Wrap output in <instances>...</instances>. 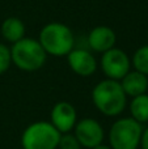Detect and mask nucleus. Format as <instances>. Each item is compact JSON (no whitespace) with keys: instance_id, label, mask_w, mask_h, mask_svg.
Returning <instances> with one entry per match:
<instances>
[{"instance_id":"1","label":"nucleus","mask_w":148,"mask_h":149,"mask_svg":"<svg viewBox=\"0 0 148 149\" xmlns=\"http://www.w3.org/2000/svg\"><path fill=\"white\" fill-rule=\"evenodd\" d=\"M92 102L94 107L105 116H118L127 106V95L125 94L119 81L105 79L97 82L92 89Z\"/></svg>"},{"instance_id":"2","label":"nucleus","mask_w":148,"mask_h":149,"mask_svg":"<svg viewBox=\"0 0 148 149\" xmlns=\"http://www.w3.org/2000/svg\"><path fill=\"white\" fill-rule=\"evenodd\" d=\"M38 42L45 52L52 56H67L75 49V36L67 25L62 22H50L41 29Z\"/></svg>"},{"instance_id":"3","label":"nucleus","mask_w":148,"mask_h":149,"mask_svg":"<svg viewBox=\"0 0 148 149\" xmlns=\"http://www.w3.org/2000/svg\"><path fill=\"white\" fill-rule=\"evenodd\" d=\"M12 63L24 72H34L41 70L46 63L47 54L38 39L24 37L10 47Z\"/></svg>"},{"instance_id":"4","label":"nucleus","mask_w":148,"mask_h":149,"mask_svg":"<svg viewBox=\"0 0 148 149\" xmlns=\"http://www.w3.org/2000/svg\"><path fill=\"white\" fill-rule=\"evenodd\" d=\"M143 124L134 120L131 116L119 118L112 124L108 134L112 149H138L140 145Z\"/></svg>"},{"instance_id":"5","label":"nucleus","mask_w":148,"mask_h":149,"mask_svg":"<svg viewBox=\"0 0 148 149\" xmlns=\"http://www.w3.org/2000/svg\"><path fill=\"white\" fill-rule=\"evenodd\" d=\"M60 135L50 122H34L24 130L21 147L22 149H58Z\"/></svg>"},{"instance_id":"6","label":"nucleus","mask_w":148,"mask_h":149,"mask_svg":"<svg viewBox=\"0 0 148 149\" xmlns=\"http://www.w3.org/2000/svg\"><path fill=\"white\" fill-rule=\"evenodd\" d=\"M100 67L106 79L121 81L131 71V59L122 49L113 47L101 54Z\"/></svg>"},{"instance_id":"7","label":"nucleus","mask_w":148,"mask_h":149,"mask_svg":"<svg viewBox=\"0 0 148 149\" xmlns=\"http://www.w3.org/2000/svg\"><path fill=\"white\" fill-rule=\"evenodd\" d=\"M73 135L80 143L81 148L88 149L102 144L105 139V131L101 123L93 118H83L77 120L73 128Z\"/></svg>"},{"instance_id":"8","label":"nucleus","mask_w":148,"mask_h":149,"mask_svg":"<svg viewBox=\"0 0 148 149\" xmlns=\"http://www.w3.org/2000/svg\"><path fill=\"white\" fill-rule=\"evenodd\" d=\"M50 123L60 134H68L73 131L77 123V113H76L75 106L66 101L55 103L50 113Z\"/></svg>"},{"instance_id":"9","label":"nucleus","mask_w":148,"mask_h":149,"mask_svg":"<svg viewBox=\"0 0 148 149\" xmlns=\"http://www.w3.org/2000/svg\"><path fill=\"white\" fill-rule=\"evenodd\" d=\"M67 62L71 71L81 77L92 76L98 67V62L93 52L85 49H73L67 55Z\"/></svg>"},{"instance_id":"10","label":"nucleus","mask_w":148,"mask_h":149,"mask_svg":"<svg viewBox=\"0 0 148 149\" xmlns=\"http://www.w3.org/2000/svg\"><path fill=\"white\" fill-rule=\"evenodd\" d=\"M115 42H117V34L109 26H96L88 34V46L92 52L104 54L115 47Z\"/></svg>"},{"instance_id":"11","label":"nucleus","mask_w":148,"mask_h":149,"mask_svg":"<svg viewBox=\"0 0 148 149\" xmlns=\"http://www.w3.org/2000/svg\"><path fill=\"white\" fill-rule=\"evenodd\" d=\"M123 92L127 97H138V95L146 94L148 90V76L138 72V71H130L122 80L119 81Z\"/></svg>"},{"instance_id":"12","label":"nucleus","mask_w":148,"mask_h":149,"mask_svg":"<svg viewBox=\"0 0 148 149\" xmlns=\"http://www.w3.org/2000/svg\"><path fill=\"white\" fill-rule=\"evenodd\" d=\"M0 34L5 41L13 45L25 37V24L22 22L21 18L15 17V16L7 17L1 22Z\"/></svg>"},{"instance_id":"13","label":"nucleus","mask_w":148,"mask_h":149,"mask_svg":"<svg viewBox=\"0 0 148 149\" xmlns=\"http://www.w3.org/2000/svg\"><path fill=\"white\" fill-rule=\"evenodd\" d=\"M131 118L138 123L144 124L148 123V94H142L134 97L128 105Z\"/></svg>"},{"instance_id":"14","label":"nucleus","mask_w":148,"mask_h":149,"mask_svg":"<svg viewBox=\"0 0 148 149\" xmlns=\"http://www.w3.org/2000/svg\"><path fill=\"white\" fill-rule=\"evenodd\" d=\"M131 65L138 72L148 76V45L139 47L131 58Z\"/></svg>"},{"instance_id":"15","label":"nucleus","mask_w":148,"mask_h":149,"mask_svg":"<svg viewBox=\"0 0 148 149\" xmlns=\"http://www.w3.org/2000/svg\"><path fill=\"white\" fill-rule=\"evenodd\" d=\"M10 64H12L10 47H8L4 43H0V76L9 70Z\"/></svg>"},{"instance_id":"16","label":"nucleus","mask_w":148,"mask_h":149,"mask_svg":"<svg viewBox=\"0 0 148 149\" xmlns=\"http://www.w3.org/2000/svg\"><path fill=\"white\" fill-rule=\"evenodd\" d=\"M58 149H81V145L75 137V135L68 132V134L60 135L59 143H58Z\"/></svg>"},{"instance_id":"17","label":"nucleus","mask_w":148,"mask_h":149,"mask_svg":"<svg viewBox=\"0 0 148 149\" xmlns=\"http://www.w3.org/2000/svg\"><path fill=\"white\" fill-rule=\"evenodd\" d=\"M142 149H148V127L147 128H143V132H142V139H140V145H139Z\"/></svg>"},{"instance_id":"18","label":"nucleus","mask_w":148,"mask_h":149,"mask_svg":"<svg viewBox=\"0 0 148 149\" xmlns=\"http://www.w3.org/2000/svg\"><path fill=\"white\" fill-rule=\"evenodd\" d=\"M92 149H112L110 148V145H106V144H100V145H97V147H94V148H92Z\"/></svg>"},{"instance_id":"19","label":"nucleus","mask_w":148,"mask_h":149,"mask_svg":"<svg viewBox=\"0 0 148 149\" xmlns=\"http://www.w3.org/2000/svg\"><path fill=\"white\" fill-rule=\"evenodd\" d=\"M147 36H148V30H147Z\"/></svg>"}]
</instances>
